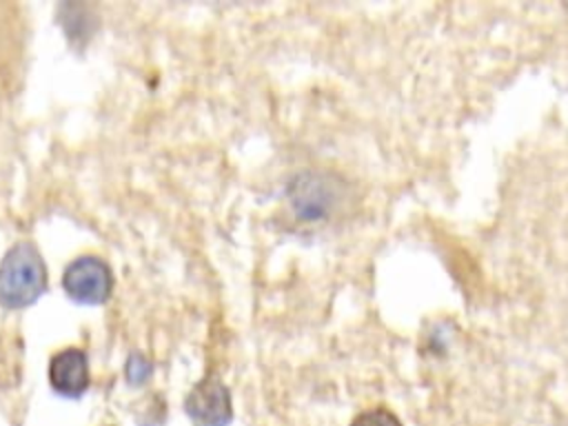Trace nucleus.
<instances>
[{"mask_svg": "<svg viewBox=\"0 0 568 426\" xmlns=\"http://www.w3.org/2000/svg\"><path fill=\"white\" fill-rule=\"evenodd\" d=\"M47 291V262L33 242H16L0 262V306H31Z\"/></svg>", "mask_w": 568, "mask_h": 426, "instance_id": "nucleus-1", "label": "nucleus"}, {"mask_svg": "<svg viewBox=\"0 0 568 426\" xmlns=\"http://www.w3.org/2000/svg\"><path fill=\"white\" fill-rule=\"evenodd\" d=\"M346 197V184L337 175L317 169L297 173L288 184L291 209L304 222H324L333 217L344 206Z\"/></svg>", "mask_w": 568, "mask_h": 426, "instance_id": "nucleus-2", "label": "nucleus"}, {"mask_svg": "<svg viewBox=\"0 0 568 426\" xmlns=\"http://www.w3.org/2000/svg\"><path fill=\"white\" fill-rule=\"evenodd\" d=\"M113 271L98 255H80L62 273L64 293L78 304H104L113 293Z\"/></svg>", "mask_w": 568, "mask_h": 426, "instance_id": "nucleus-3", "label": "nucleus"}, {"mask_svg": "<svg viewBox=\"0 0 568 426\" xmlns=\"http://www.w3.org/2000/svg\"><path fill=\"white\" fill-rule=\"evenodd\" d=\"M184 410L193 426H226L233 417L231 393L217 375H206L189 390Z\"/></svg>", "mask_w": 568, "mask_h": 426, "instance_id": "nucleus-4", "label": "nucleus"}, {"mask_svg": "<svg viewBox=\"0 0 568 426\" xmlns=\"http://www.w3.org/2000/svg\"><path fill=\"white\" fill-rule=\"evenodd\" d=\"M91 382L87 353L69 346L58 351L49 362V384L64 397H80Z\"/></svg>", "mask_w": 568, "mask_h": 426, "instance_id": "nucleus-5", "label": "nucleus"}, {"mask_svg": "<svg viewBox=\"0 0 568 426\" xmlns=\"http://www.w3.org/2000/svg\"><path fill=\"white\" fill-rule=\"evenodd\" d=\"M351 426H402V422L397 419V415L384 406L377 408H368L364 413H359Z\"/></svg>", "mask_w": 568, "mask_h": 426, "instance_id": "nucleus-6", "label": "nucleus"}, {"mask_svg": "<svg viewBox=\"0 0 568 426\" xmlns=\"http://www.w3.org/2000/svg\"><path fill=\"white\" fill-rule=\"evenodd\" d=\"M151 373V364L142 355H131L126 364V377L131 384H142Z\"/></svg>", "mask_w": 568, "mask_h": 426, "instance_id": "nucleus-7", "label": "nucleus"}]
</instances>
